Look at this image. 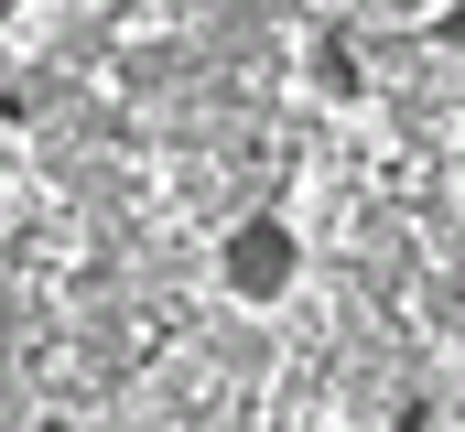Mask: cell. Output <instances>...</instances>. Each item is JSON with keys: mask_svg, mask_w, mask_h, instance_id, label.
I'll return each instance as SVG.
<instances>
[{"mask_svg": "<svg viewBox=\"0 0 465 432\" xmlns=\"http://www.w3.org/2000/svg\"><path fill=\"white\" fill-rule=\"evenodd\" d=\"M433 44H444V54L465 65V0H455V11H433Z\"/></svg>", "mask_w": 465, "mask_h": 432, "instance_id": "3957f363", "label": "cell"}, {"mask_svg": "<svg viewBox=\"0 0 465 432\" xmlns=\"http://www.w3.org/2000/svg\"><path fill=\"white\" fill-rule=\"evenodd\" d=\"M303 76H314V98H336V108L368 98V54H357V33H347V22H325V33L303 44Z\"/></svg>", "mask_w": 465, "mask_h": 432, "instance_id": "7a4b0ae2", "label": "cell"}, {"mask_svg": "<svg viewBox=\"0 0 465 432\" xmlns=\"http://www.w3.org/2000/svg\"><path fill=\"white\" fill-rule=\"evenodd\" d=\"M217 281H228V303H282V292L303 281L292 216H238L228 238H217Z\"/></svg>", "mask_w": 465, "mask_h": 432, "instance_id": "6da1fadb", "label": "cell"}]
</instances>
